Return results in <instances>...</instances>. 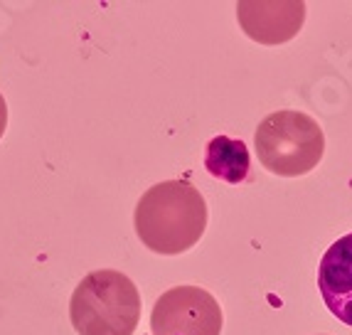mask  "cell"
<instances>
[{"label":"cell","instance_id":"cell-6","mask_svg":"<svg viewBox=\"0 0 352 335\" xmlns=\"http://www.w3.org/2000/svg\"><path fill=\"white\" fill-rule=\"evenodd\" d=\"M318 291L340 323L352 328V232L328 247L318 266Z\"/></svg>","mask_w":352,"mask_h":335},{"label":"cell","instance_id":"cell-4","mask_svg":"<svg viewBox=\"0 0 352 335\" xmlns=\"http://www.w3.org/2000/svg\"><path fill=\"white\" fill-rule=\"evenodd\" d=\"M224 325L217 299L200 286L165 291L151 313L153 335H219Z\"/></svg>","mask_w":352,"mask_h":335},{"label":"cell","instance_id":"cell-8","mask_svg":"<svg viewBox=\"0 0 352 335\" xmlns=\"http://www.w3.org/2000/svg\"><path fill=\"white\" fill-rule=\"evenodd\" d=\"M6 129H8V104L3 99V94H0V138H3Z\"/></svg>","mask_w":352,"mask_h":335},{"label":"cell","instance_id":"cell-1","mask_svg":"<svg viewBox=\"0 0 352 335\" xmlns=\"http://www.w3.org/2000/svg\"><path fill=\"white\" fill-rule=\"evenodd\" d=\"M135 235L155 254L192 249L207 230V202L190 180H165L141 195L133 215Z\"/></svg>","mask_w":352,"mask_h":335},{"label":"cell","instance_id":"cell-5","mask_svg":"<svg viewBox=\"0 0 352 335\" xmlns=\"http://www.w3.org/2000/svg\"><path fill=\"white\" fill-rule=\"evenodd\" d=\"M236 18L254 42L283 45L303 28L305 3H239Z\"/></svg>","mask_w":352,"mask_h":335},{"label":"cell","instance_id":"cell-2","mask_svg":"<svg viewBox=\"0 0 352 335\" xmlns=\"http://www.w3.org/2000/svg\"><path fill=\"white\" fill-rule=\"evenodd\" d=\"M69 318L79 335H133L141 321V294L121 271H91L72 294Z\"/></svg>","mask_w":352,"mask_h":335},{"label":"cell","instance_id":"cell-7","mask_svg":"<svg viewBox=\"0 0 352 335\" xmlns=\"http://www.w3.org/2000/svg\"><path fill=\"white\" fill-rule=\"evenodd\" d=\"M205 168L212 177L229 185H239L249 177V168H252L249 148L244 146V141H236L229 136H214L207 143Z\"/></svg>","mask_w":352,"mask_h":335},{"label":"cell","instance_id":"cell-3","mask_svg":"<svg viewBox=\"0 0 352 335\" xmlns=\"http://www.w3.org/2000/svg\"><path fill=\"white\" fill-rule=\"evenodd\" d=\"M258 163L281 177H298L318 168L325 153V133L303 111H274L254 133Z\"/></svg>","mask_w":352,"mask_h":335}]
</instances>
